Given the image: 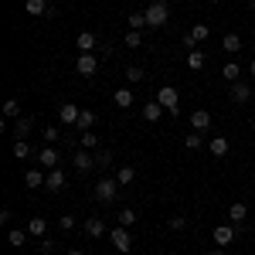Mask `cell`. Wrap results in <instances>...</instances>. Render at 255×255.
Instances as JSON below:
<instances>
[{
    "instance_id": "b9f144b4",
    "label": "cell",
    "mask_w": 255,
    "mask_h": 255,
    "mask_svg": "<svg viewBox=\"0 0 255 255\" xmlns=\"http://www.w3.org/2000/svg\"><path fill=\"white\" fill-rule=\"evenodd\" d=\"M249 75H252V79H255V58H252V65H249Z\"/></svg>"
},
{
    "instance_id": "7a4b0ae2",
    "label": "cell",
    "mask_w": 255,
    "mask_h": 255,
    "mask_svg": "<svg viewBox=\"0 0 255 255\" xmlns=\"http://www.w3.org/2000/svg\"><path fill=\"white\" fill-rule=\"evenodd\" d=\"M119 187H123V184H119L116 177H102V180L96 184V201L113 204V201H116V194H119Z\"/></svg>"
},
{
    "instance_id": "83f0119b",
    "label": "cell",
    "mask_w": 255,
    "mask_h": 255,
    "mask_svg": "<svg viewBox=\"0 0 255 255\" xmlns=\"http://www.w3.org/2000/svg\"><path fill=\"white\" fill-rule=\"evenodd\" d=\"M96 126V113H89V109H82V116H79V129L82 133H89Z\"/></svg>"
},
{
    "instance_id": "5bb4252c",
    "label": "cell",
    "mask_w": 255,
    "mask_h": 255,
    "mask_svg": "<svg viewBox=\"0 0 255 255\" xmlns=\"http://www.w3.org/2000/svg\"><path fill=\"white\" fill-rule=\"evenodd\" d=\"M249 99H252V85H249V82H232V102H238V106H242V102H249Z\"/></svg>"
},
{
    "instance_id": "d4e9b609",
    "label": "cell",
    "mask_w": 255,
    "mask_h": 255,
    "mask_svg": "<svg viewBox=\"0 0 255 255\" xmlns=\"http://www.w3.org/2000/svg\"><path fill=\"white\" fill-rule=\"evenodd\" d=\"M116 180L123 184V187H126V184H133V180H136V170L126 163V167H119V170H116Z\"/></svg>"
},
{
    "instance_id": "ee69618b",
    "label": "cell",
    "mask_w": 255,
    "mask_h": 255,
    "mask_svg": "<svg viewBox=\"0 0 255 255\" xmlns=\"http://www.w3.org/2000/svg\"><path fill=\"white\" fill-rule=\"evenodd\" d=\"M208 255H225V252H221V249H211V252H208Z\"/></svg>"
},
{
    "instance_id": "ffe728a7",
    "label": "cell",
    "mask_w": 255,
    "mask_h": 255,
    "mask_svg": "<svg viewBox=\"0 0 255 255\" xmlns=\"http://www.w3.org/2000/svg\"><path fill=\"white\" fill-rule=\"evenodd\" d=\"M133 102H136V99H133L129 89H116V92H113V106H116V109H129Z\"/></svg>"
},
{
    "instance_id": "1f68e13d",
    "label": "cell",
    "mask_w": 255,
    "mask_h": 255,
    "mask_svg": "<svg viewBox=\"0 0 255 255\" xmlns=\"http://www.w3.org/2000/svg\"><path fill=\"white\" fill-rule=\"evenodd\" d=\"M143 27H150L146 24V14L139 10V14H129V31H143Z\"/></svg>"
},
{
    "instance_id": "ba28073f",
    "label": "cell",
    "mask_w": 255,
    "mask_h": 255,
    "mask_svg": "<svg viewBox=\"0 0 255 255\" xmlns=\"http://www.w3.org/2000/svg\"><path fill=\"white\" fill-rule=\"evenodd\" d=\"M75 72H79L82 79H92L99 72V55H79L75 58Z\"/></svg>"
},
{
    "instance_id": "bcb514c9",
    "label": "cell",
    "mask_w": 255,
    "mask_h": 255,
    "mask_svg": "<svg viewBox=\"0 0 255 255\" xmlns=\"http://www.w3.org/2000/svg\"><path fill=\"white\" fill-rule=\"evenodd\" d=\"M208 3H221V0H208Z\"/></svg>"
},
{
    "instance_id": "7c38bea8",
    "label": "cell",
    "mask_w": 255,
    "mask_h": 255,
    "mask_svg": "<svg viewBox=\"0 0 255 255\" xmlns=\"http://www.w3.org/2000/svg\"><path fill=\"white\" fill-rule=\"evenodd\" d=\"M191 129H194V133H208V129H211V113H208V109H194V113H191Z\"/></svg>"
},
{
    "instance_id": "cb8c5ba5",
    "label": "cell",
    "mask_w": 255,
    "mask_h": 255,
    "mask_svg": "<svg viewBox=\"0 0 255 255\" xmlns=\"http://www.w3.org/2000/svg\"><path fill=\"white\" fill-rule=\"evenodd\" d=\"M3 119H20V99H7L3 102Z\"/></svg>"
},
{
    "instance_id": "60d3db41",
    "label": "cell",
    "mask_w": 255,
    "mask_h": 255,
    "mask_svg": "<svg viewBox=\"0 0 255 255\" xmlns=\"http://www.w3.org/2000/svg\"><path fill=\"white\" fill-rule=\"evenodd\" d=\"M170 228H174V232H184V228H187V218H184V215H174V218H170Z\"/></svg>"
},
{
    "instance_id": "f1b7e54d",
    "label": "cell",
    "mask_w": 255,
    "mask_h": 255,
    "mask_svg": "<svg viewBox=\"0 0 255 255\" xmlns=\"http://www.w3.org/2000/svg\"><path fill=\"white\" fill-rule=\"evenodd\" d=\"M17 160H27L31 157V146H27V139H14V150H10Z\"/></svg>"
},
{
    "instance_id": "4fadbf2b",
    "label": "cell",
    "mask_w": 255,
    "mask_h": 255,
    "mask_svg": "<svg viewBox=\"0 0 255 255\" xmlns=\"http://www.w3.org/2000/svg\"><path fill=\"white\" fill-rule=\"evenodd\" d=\"M44 180H48V170L34 167V170L24 174V187H27V191H38V187H44Z\"/></svg>"
},
{
    "instance_id": "e575fe53",
    "label": "cell",
    "mask_w": 255,
    "mask_h": 255,
    "mask_svg": "<svg viewBox=\"0 0 255 255\" xmlns=\"http://www.w3.org/2000/svg\"><path fill=\"white\" fill-rule=\"evenodd\" d=\"M126 79H129V82H143V79H146V72H143L139 65H129V68H126Z\"/></svg>"
},
{
    "instance_id": "f35d334b",
    "label": "cell",
    "mask_w": 255,
    "mask_h": 255,
    "mask_svg": "<svg viewBox=\"0 0 255 255\" xmlns=\"http://www.w3.org/2000/svg\"><path fill=\"white\" fill-rule=\"evenodd\" d=\"M96 143H99V136L92 133V129H89V133H82V150H92Z\"/></svg>"
},
{
    "instance_id": "277c9868",
    "label": "cell",
    "mask_w": 255,
    "mask_h": 255,
    "mask_svg": "<svg viewBox=\"0 0 255 255\" xmlns=\"http://www.w3.org/2000/svg\"><path fill=\"white\" fill-rule=\"evenodd\" d=\"M109 242L116 245V252L129 255V249H133V238H129V228H123V225H116V228H109Z\"/></svg>"
},
{
    "instance_id": "4316f807",
    "label": "cell",
    "mask_w": 255,
    "mask_h": 255,
    "mask_svg": "<svg viewBox=\"0 0 255 255\" xmlns=\"http://www.w3.org/2000/svg\"><path fill=\"white\" fill-rule=\"evenodd\" d=\"M136 211H133V208H123V211H119V225H123V228H133V225H136Z\"/></svg>"
},
{
    "instance_id": "d6a6232c",
    "label": "cell",
    "mask_w": 255,
    "mask_h": 255,
    "mask_svg": "<svg viewBox=\"0 0 255 255\" xmlns=\"http://www.w3.org/2000/svg\"><path fill=\"white\" fill-rule=\"evenodd\" d=\"M204 133H194V129H191V133H187V136H184V146H187V150H201V143H204Z\"/></svg>"
},
{
    "instance_id": "7402d4cb",
    "label": "cell",
    "mask_w": 255,
    "mask_h": 255,
    "mask_svg": "<svg viewBox=\"0 0 255 255\" xmlns=\"http://www.w3.org/2000/svg\"><path fill=\"white\" fill-rule=\"evenodd\" d=\"M208 150H211V157H228V139L225 136H211Z\"/></svg>"
},
{
    "instance_id": "44dd1931",
    "label": "cell",
    "mask_w": 255,
    "mask_h": 255,
    "mask_svg": "<svg viewBox=\"0 0 255 255\" xmlns=\"http://www.w3.org/2000/svg\"><path fill=\"white\" fill-rule=\"evenodd\" d=\"M245 218H249V208H245L242 201H235V204L228 208V221H232V225H242Z\"/></svg>"
},
{
    "instance_id": "7bdbcfd3",
    "label": "cell",
    "mask_w": 255,
    "mask_h": 255,
    "mask_svg": "<svg viewBox=\"0 0 255 255\" xmlns=\"http://www.w3.org/2000/svg\"><path fill=\"white\" fill-rule=\"evenodd\" d=\"M65 255H85V252H79V249H68V252H65Z\"/></svg>"
},
{
    "instance_id": "52a82bcc",
    "label": "cell",
    "mask_w": 255,
    "mask_h": 255,
    "mask_svg": "<svg viewBox=\"0 0 255 255\" xmlns=\"http://www.w3.org/2000/svg\"><path fill=\"white\" fill-rule=\"evenodd\" d=\"M75 48H79V55H99V38L92 34V31H82L79 38H75Z\"/></svg>"
},
{
    "instance_id": "f546056e",
    "label": "cell",
    "mask_w": 255,
    "mask_h": 255,
    "mask_svg": "<svg viewBox=\"0 0 255 255\" xmlns=\"http://www.w3.org/2000/svg\"><path fill=\"white\" fill-rule=\"evenodd\" d=\"M7 242H10L14 249H20V245L27 242V232H20V228H10V232H7Z\"/></svg>"
},
{
    "instance_id": "5b68a950",
    "label": "cell",
    "mask_w": 255,
    "mask_h": 255,
    "mask_svg": "<svg viewBox=\"0 0 255 255\" xmlns=\"http://www.w3.org/2000/svg\"><path fill=\"white\" fill-rule=\"evenodd\" d=\"M34 157H38L41 170H58V163H61V153H58V150H55V146H48V143L41 146V150H38V153H34Z\"/></svg>"
},
{
    "instance_id": "d590c367",
    "label": "cell",
    "mask_w": 255,
    "mask_h": 255,
    "mask_svg": "<svg viewBox=\"0 0 255 255\" xmlns=\"http://www.w3.org/2000/svg\"><path fill=\"white\" fill-rule=\"evenodd\" d=\"M143 44V31H126V48H139Z\"/></svg>"
},
{
    "instance_id": "9c48e42d",
    "label": "cell",
    "mask_w": 255,
    "mask_h": 255,
    "mask_svg": "<svg viewBox=\"0 0 255 255\" xmlns=\"http://www.w3.org/2000/svg\"><path fill=\"white\" fill-rule=\"evenodd\" d=\"M79 116H82V109L75 106V102H61V106H58L61 126H79Z\"/></svg>"
},
{
    "instance_id": "8fae6325",
    "label": "cell",
    "mask_w": 255,
    "mask_h": 255,
    "mask_svg": "<svg viewBox=\"0 0 255 255\" xmlns=\"http://www.w3.org/2000/svg\"><path fill=\"white\" fill-rule=\"evenodd\" d=\"M65 184H68V177H65V170H48V180H44V191L48 194H58V191H65Z\"/></svg>"
},
{
    "instance_id": "8d00e7d4",
    "label": "cell",
    "mask_w": 255,
    "mask_h": 255,
    "mask_svg": "<svg viewBox=\"0 0 255 255\" xmlns=\"http://www.w3.org/2000/svg\"><path fill=\"white\" fill-rule=\"evenodd\" d=\"M41 136H44V143H48V146H51V143H58L61 129H55V126H48V129H41Z\"/></svg>"
},
{
    "instance_id": "74e56055",
    "label": "cell",
    "mask_w": 255,
    "mask_h": 255,
    "mask_svg": "<svg viewBox=\"0 0 255 255\" xmlns=\"http://www.w3.org/2000/svg\"><path fill=\"white\" fill-rule=\"evenodd\" d=\"M96 167H102V170H106V167H113V150H102V153L96 157Z\"/></svg>"
},
{
    "instance_id": "e0dca14e",
    "label": "cell",
    "mask_w": 255,
    "mask_h": 255,
    "mask_svg": "<svg viewBox=\"0 0 255 255\" xmlns=\"http://www.w3.org/2000/svg\"><path fill=\"white\" fill-rule=\"evenodd\" d=\"M163 113H167V109H163V106H160L157 99H153V102H146V106H143V119H146V123H160V116H163Z\"/></svg>"
},
{
    "instance_id": "9a60e30c",
    "label": "cell",
    "mask_w": 255,
    "mask_h": 255,
    "mask_svg": "<svg viewBox=\"0 0 255 255\" xmlns=\"http://www.w3.org/2000/svg\"><path fill=\"white\" fill-rule=\"evenodd\" d=\"M92 167H96V157H92L89 150H79V153H75V170H79V174H89Z\"/></svg>"
},
{
    "instance_id": "836d02e7",
    "label": "cell",
    "mask_w": 255,
    "mask_h": 255,
    "mask_svg": "<svg viewBox=\"0 0 255 255\" xmlns=\"http://www.w3.org/2000/svg\"><path fill=\"white\" fill-rule=\"evenodd\" d=\"M191 34H194V41L201 44V41H204L208 34H211V27H208V24H194V27H191Z\"/></svg>"
},
{
    "instance_id": "d6986e66",
    "label": "cell",
    "mask_w": 255,
    "mask_h": 255,
    "mask_svg": "<svg viewBox=\"0 0 255 255\" xmlns=\"http://www.w3.org/2000/svg\"><path fill=\"white\" fill-rule=\"evenodd\" d=\"M221 51H228V55H238V51H242V38H238L235 31H228V34L221 38Z\"/></svg>"
},
{
    "instance_id": "3957f363",
    "label": "cell",
    "mask_w": 255,
    "mask_h": 255,
    "mask_svg": "<svg viewBox=\"0 0 255 255\" xmlns=\"http://www.w3.org/2000/svg\"><path fill=\"white\" fill-rule=\"evenodd\" d=\"M157 102L167 109V113H170V116H177V113H180V96H177L174 85H163V89L157 92Z\"/></svg>"
},
{
    "instance_id": "f6af8a7d",
    "label": "cell",
    "mask_w": 255,
    "mask_h": 255,
    "mask_svg": "<svg viewBox=\"0 0 255 255\" xmlns=\"http://www.w3.org/2000/svg\"><path fill=\"white\" fill-rule=\"evenodd\" d=\"M38 255H51V252H44V249H41V252H38Z\"/></svg>"
},
{
    "instance_id": "f907efd6",
    "label": "cell",
    "mask_w": 255,
    "mask_h": 255,
    "mask_svg": "<svg viewBox=\"0 0 255 255\" xmlns=\"http://www.w3.org/2000/svg\"><path fill=\"white\" fill-rule=\"evenodd\" d=\"M163 255H170V252H163Z\"/></svg>"
},
{
    "instance_id": "484cf974",
    "label": "cell",
    "mask_w": 255,
    "mask_h": 255,
    "mask_svg": "<svg viewBox=\"0 0 255 255\" xmlns=\"http://www.w3.org/2000/svg\"><path fill=\"white\" fill-rule=\"evenodd\" d=\"M187 68H191V72H201V68H204V51H191V55H187Z\"/></svg>"
},
{
    "instance_id": "8992f818",
    "label": "cell",
    "mask_w": 255,
    "mask_h": 255,
    "mask_svg": "<svg viewBox=\"0 0 255 255\" xmlns=\"http://www.w3.org/2000/svg\"><path fill=\"white\" fill-rule=\"evenodd\" d=\"M211 242H215L218 249H225V245H232V242H238L235 225H218L215 232H211Z\"/></svg>"
},
{
    "instance_id": "ab89813d",
    "label": "cell",
    "mask_w": 255,
    "mask_h": 255,
    "mask_svg": "<svg viewBox=\"0 0 255 255\" xmlns=\"http://www.w3.org/2000/svg\"><path fill=\"white\" fill-rule=\"evenodd\" d=\"M58 228H61V232H72V228H75V218H72V215H61L58 218Z\"/></svg>"
},
{
    "instance_id": "4dcf8cb0",
    "label": "cell",
    "mask_w": 255,
    "mask_h": 255,
    "mask_svg": "<svg viewBox=\"0 0 255 255\" xmlns=\"http://www.w3.org/2000/svg\"><path fill=\"white\" fill-rule=\"evenodd\" d=\"M238 75H242V72H238L235 61H228V65L221 68V79H225V82H238Z\"/></svg>"
},
{
    "instance_id": "ac0fdd59",
    "label": "cell",
    "mask_w": 255,
    "mask_h": 255,
    "mask_svg": "<svg viewBox=\"0 0 255 255\" xmlns=\"http://www.w3.org/2000/svg\"><path fill=\"white\" fill-rule=\"evenodd\" d=\"M27 235H34V238H44V235H48V221H44L41 215H34L31 221H27Z\"/></svg>"
},
{
    "instance_id": "c3c4849f",
    "label": "cell",
    "mask_w": 255,
    "mask_h": 255,
    "mask_svg": "<svg viewBox=\"0 0 255 255\" xmlns=\"http://www.w3.org/2000/svg\"><path fill=\"white\" fill-rule=\"evenodd\" d=\"M252 133H255V119H252Z\"/></svg>"
},
{
    "instance_id": "30bf717a",
    "label": "cell",
    "mask_w": 255,
    "mask_h": 255,
    "mask_svg": "<svg viewBox=\"0 0 255 255\" xmlns=\"http://www.w3.org/2000/svg\"><path fill=\"white\" fill-rule=\"evenodd\" d=\"M24 10L31 17H55V7L48 0H24Z\"/></svg>"
},
{
    "instance_id": "2e32d148",
    "label": "cell",
    "mask_w": 255,
    "mask_h": 255,
    "mask_svg": "<svg viewBox=\"0 0 255 255\" xmlns=\"http://www.w3.org/2000/svg\"><path fill=\"white\" fill-rule=\"evenodd\" d=\"M85 232L92 238H102V235H109V225H106L102 218H89V221H85Z\"/></svg>"
},
{
    "instance_id": "6da1fadb",
    "label": "cell",
    "mask_w": 255,
    "mask_h": 255,
    "mask_svg": "<svg viewBox=\"0 0 255 255\" xmlns=\"http://www.w3.org/2000/svg\"><path fill=\"white\" fill-rule=\"evenodd\" d=\"M143 14H146V24H150V27H163V24L170 20V3H167V0H153Z\"/></svg>"
},
{
    "instance_id": "7dc6e473",
    "label": "cell",
    "mask_w": 255,
    "mask_h": 255,
    "mask_svg": "<svg viewBox=\"0 0 255 255\" xmlns=\"http://www.w3.org/2000/svg\"><path fill=\"white\" fill-rule=\"evenodd\" d=\"M249 3H252V10H255V0H249Z\"/></svg>"
},
{
    "instance_id": "603a6c76",
    "label": "cell",
    "mask_w": 255,
    "mask_h": 255,
    "mask_svg": "<svg viewBox=\"0 0 255 255\" xmlns=\"http://www.w3.org/2000/svg\"><path fill=\"white\" fill-rule=\"evenodd\" d=\"M31 126H34V119H31V116H20L17 123H14V136H17V139H24L27 133H31Z\"/></svg>"
},
{
    "instance_id": "681fc988",
    "label": "cell",
    "mask_w": 255,
    "mask_h": 255,
    "mask_svg": "<svg viewBox=\"0 0 255 255\" xmlns=\"http://www.w3.org/2000/svg\"><path fill=\"white\" fill-rule=\"evenodd\" d=\"M252 27H255V17H252Z\"/></svg>"
}]
</instances>
